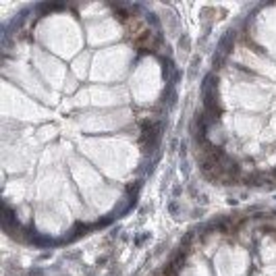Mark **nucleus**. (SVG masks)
Listing matches in <instances>:
<instances>
[{
    "mask_svg": "<svg viewBox=\"0 0 276 276\" xmlns=\"http://www.w3.org/2000/svg\"><path fill=\"white\" fill-rule=\"evenodd\" d=\"M168 62L137 8L31 10L2 54V202L31 239L65 241L129 204L160 135Z\"/></svg>",
    "mask_w": 276,
    "mask_h": 276,
    "instance_id": "f257e3e1",
    "label": "nucleus"
},
{
    "mask_svg": "<svg viewBox=\"0 0 276 276\" xmlns=\"http://www.w3.org/2000/svg\"><path fill=\"white\" fill-rule=\"evenodd\" d=\"M199 139L220 177L276 183V2L257 6L222 48L208 77Z\"/></svg>",
    "mask_w": 276,
    "mask_h": 276,
    "instance_id": "f03ea898",
    "label": "nucleus"
},
{
    "mask_svg": "<svg viewBox=\"0 0 276 276\" xmlns=\"http://www.w3.org/2000/svg\"><path fill=\"white\" fill-rule=\"evenodd\" d=\"M160 276H276V212L197 233Z\"/></svg>",
    "mask_w": 276,
    "mask_h": 276,
    "instance_id": "7ed1b4c3",
    "label": "nucleus"
}]
</instances>
